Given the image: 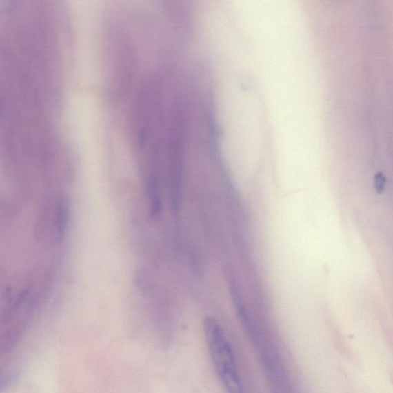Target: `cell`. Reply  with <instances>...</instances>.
<instances>
[{
	"label": "cell",
	"mask_w": 393,
	"mask_h": 393,
	"mask_svg": "<svg viewBox=\"0 0 393 393\" xmlns=\"http://www.w3.org/2000/svg\"><path fill=\"white\" fill-rule=\"evenodd\" d=\"M385 184V179L384 175L382 173H379L376 176V189L379 190V192H382V189L384 188Z\"/></svg>",
	"instance_id": "2"
},
{
	"label": "cell",
	"mask_w": 393,
	"mask_h": 393,
	"mask_svg": "<svg viewBox=\"0 0 393 393\" xmlns=\"http://www.w3.org/2000/svg\"><path fill=\"white\" fill-rule=\"evenodd\" d=\"M204 329L210 354L223 387L227 393H243L232 345L221 325L213 317H207Z\"/></svg>",
	"instance_id": "1"
}]
</instances>
